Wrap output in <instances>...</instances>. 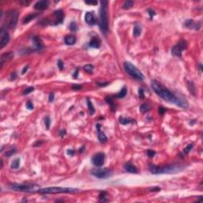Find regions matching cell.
I'll list each match as a JSON object with an SVG mask.
<instances>
[{
    "label": "cell",
    "mask_w": 203,
    "mask_h": 203,
    "mask_svg": "<svg viewBox=\"0 0 203 203\" xmlns=\"http://www.w3.org/2000/svg\"><path fill=\"white\" fill-rule=\"evenodd\" d=\"M166 112V109L163 107H159V114L160 115H163L164 113Z\"/></svg>",
    "instance_id": "45"
},
{
    "label": "cell",
    "mask_w": 203,
    "mask_h": 203,
    "mask_svg": "<svg viewBox=\"0 0 203 203\" xmlns=\"http://www.w3.org/2000/svg\"><path fill=\"white\" fill-rule=\"evenodd\" d=\"M53 100H54V94L53 93H50L49 96V102H53Z\"/></svg>",
    "instance_id": "47"
},
{
    "label": "cell",
    "mask_w": 203,
    "mask_h": 203,
    "mask_svg": "<svg viewBox=\"0 0 203 203\" xmlns=\"http://www.w3.org/2000/svg\"><path fill=\"white\" fill-rule=\"evenodd\" d=\"M26 107H27L29 110H33L34 109V104H33V102L31 101H28L27 102H26Z\"/></svg>",
    "instance_id": "42"
},
{
    "label": "cell",
    "mask_w": 203,
    "mask_h": 203,
    "mask_svg": "<svg viewBox=\"0 0 203 203\" xmlns=\"http://www.w3.org/2000/svg\"><path fill=\"white\" fill-rule=\"evenodd\" d=\"M134 5V2L133 1H130V0H127L125 3H124L123 6H122V8L125 9V10H128V9H130L132 8Z\"/></svg>",
    "instance_id": "28"
},
{
    "label": "cell",
    "mask_w": 203,
    "mask_h": 203,
    "mask_svg": "<svg viewBox=\"0 0 203 203\" xmlns=\"http://www.w3.org/2000/svg\"><path fill=\"white\" fill-rule=\"evenodd\" d=\"M78 191V189L68 188V187H47L44 189H40L37 191L40 194H73Z\"/></svg>",
    "instance_id": "4"
},
{
    "label": "cell",
    "mask_w": 203,
    "mask_h": 203,
    "mask_svg": "<svg viewBox=\"0 0 203 203\" xmlns=\"http://www.w3.org/2000/svg\"><path fill=\"white\" fill-rule=\"evenodd\" d=\"M20 164H21V159L20 158H16L15 160H14L12 161L10 167H11V169L16 170V169H18L19 168V167H20Z\"/></svg>",
    "instance_id": "25"
},
{
    "label": "cell",
    "mask_w": 203,
    "mask_h": 203,
    "mask_svg": "<svg viewBox=\"0 0 203 203\" xmlns=\"http://www.w3.org/2000/svg\"><path fill=\"white\" fill-rule=\"evenodd\" d=\"M20 3L25 6H27L30 4V2L29 1H26V0H22V1H20Z\"/></svg>",
    "instance_id": "46"
},
{
    "label": "cell",
    "mask_w": 203,
    "mask_h": 203,
    "mask_svg": "<svg viewBox=\"0 0 203 203\" xmlns=\"http://www.w3.org/2000/svg\"><path fill=\"white\" fill-rule=\"evenodd\" d=\"M119 122L121 124V125H129L130 123H133L134 120L133 119H129V118H126V117H119Z\"/></svg>",
    "instance_id": "27"
},
{
    "label": "cell",
    "mask_w": 203,
    "mask_h": 203,
    "mask_svg": "<svg viewBox=\"0 0 203 203\" xmlns=\"http://www.w3.org/2000/svg\"><path fill=\"white\" fill-rule=\"evenodd\" d=\"M127 95V87H123L121 90H120V92L119 93H117L116 95V98H117V99H124Z\"/></svg>",
    "instance_id": "24"
},
{
    "label": "cell",
    "mask_w": 203,
    "mask_h": 203,
    "mask_svg": "<svg viewBox=\"0 0 203 203\" xmlns=\"http://www.w3.org/2000/svg\"><path fill=\"white\" fill-rule=\"evenodd\" d=\"M91 175L99 179H106L112 175V171L106 168H97L91 171Z\"/></svg>",
    "instance_id": "8"
},
{
    "label": "cell",
    "mask_w": 203,
    "mask_h": 203,
    "mask_svg": "<svg viewBox=\"0 0 203 203\" xmlns=\"http://www.w3.org/2000/svg\"><path fill=\"white\" fill-rule=\"evenodd\" d=\"M69 29L71 32H76L78 30V25L75 22H71L69 26Z\"/></svg>",
    "instance_id": "35"
},
{
    "label": "cell",
    "mask_w": 203,
    "mask_h": 203,
    "mask_svg": "<svg viewBox=\"0 0 203 203\" xmlns=\"http://www.w3.org/2000/svg\"><path fill=\"white\" fill-rule=\"evenodd\" d=\"M16 152V149L15 148H11L10 150H9L8 152H6V156H7V157H10L11 155H13L14 154H15Z\"/></svg>",
    "instance_id": "38"
},
{
    "label": "cell",
    "mask_w": 203,
    "mask_h": 203,
    "mask_svg": "<svg viewBox=\"0 0 203 203\" xmlns=\"http://www.w3.org/2000/svg\"><path fill=\"white\" fill-rule=\"evenodd\" d=\"M151 87L154 90V92L160 98H161L162 99L168 102L173 103L176 105V106L183 109H186L189 106L188 102L185 99H183L181 96H177L175 94L171 92L169 89H167L166 87L162 85L159 81L155 80H152Z\"/></svg>",
    "instance_id": "1"
},
{
    "label": "cell",
    "mask_w": 203,
    "mask_h": 203,
    "mask_svg": "<svg viewBox=\"0 0 203 203\" xmlns=\"http://www.w3.org/2000/svg\"><path fill=\"white\" fill-rule=\"evenodd\" d=\"M83 70L86 71L87 73L92 74L94 70H95V68H94L93 65H91V64H87V65H85V66H84Z\"/></svg>",
    "instance_id": "31"
},
{
    "label": "cell",
    "mask_w": 203,
    "mask_h": 203,
    "mask_svg": "<svg viewBox=\"0 0 203 203\" xmlns=\"http://www.w3.org/2000/svg\"><path fill=\"white\" fill-rule=\"evenodd\" d=\"M184 168L179 164H172V165H167L164 167H158L154 164L149 165L148 169L151 171L152 174L157 175V174H171V173H175L181 171Z\"/></svg>",
    "instance_id": "3"
},
{
    "label": "cell",
    "mask_w": 203,
    "mask_h": 203,
    "mask_svg": "<svg viewBox=\"0 0 203 203\" xmlns=\"http://www.w3.org/2000/svg\"><path fill=\"white\" fill-rule=\"evenodd\" d=\"M49 2L48 0H41L38 1L34 5V9L37 10H44L49 7Z\"/></svg>",
    "instance_id": "15"
},
{
    "label": "cell",
    "mask_w": 203,
    "mask_h": 203,
    "mask_svg": "<svg viewBox=\"0 0 203 203\" xmlns=\"http://www.w3.org/2000/svg\"><path fill=\"white\" fill-rule=\"evenodd\" d=\"M44 125H45V127H46L47 129H49V126H50V124H51V119L49 118V116H46L44 117Z\"/></svg>",
    "instance_id": "36"
},
{
    "label": "cell",
    "mask_w": 203,
    "mask_h": 203,
    "mask_svg": "<svg viewBox=\"0 0 203 203\" xmlns=\"http://www.w3.org/2000/svg\"><path fill=\"white\" fill-rule=\"evenodd\" d=\"M13 58H14V52H5V53L2 54L1 57H0V68H3V65L7 62L10 61Z\"/></svg>",
    "instance_id": "13"
},
{
    "label": "cell",
    "mask_w": 203,
    "mask_h": 203,
    "mask_svg": "<svg viewBox=\"0 0 203 203\" xmlns=\"http://www.w3.org/2000/svg\"><path fill=\"white\" fill-rule=\"evenodd\" d=\"M9 188L13 191L29 193L38 191L40 190V187L35 184H19V183H12L9 186Z\"/></svg>",
    "instance_id": "6"
},
{
    "label": "cell",
    "mask_w": 203,
    "mask_h": 203,
    "mask_svg": "<svg viewBox=\"0 0 203 203\" xmlns=\"http://www.w3.org/2000/svg\"><path fill=\"white\" fill-rule=\"evenodd\" d=\"M1 34H2V37H1V41H0V49H3L6 45H7L8 43L10 42V36L9 34V33L6 31V29L3 26H2L1 28Z\"/></svg>",
    "instance_id": "12"
},
{
    "label": "cell",
    "mask_w": 203,
    "mask_h": 203,
    "mask_svg": "<svg viewBox=\"0 0 203 203\" xmlns=\"http://www.w3.org/2000/svg\"><path fill=\"white\" fill-rule=\"evenodd\" d=\"M81 88H82V86L79 84H74L72 85V87H71V89L72 90H80Z\"/></svg>",
    "instance_id": "44"
},
{
    "label": "cell",
    "mask_w": 203,
    "mask_h": 203,
    "mask_svg": "<svg viewBox=\"0 0 203 203\" xmlns=\"http://www.w3.org/2000/svg\"><path fill=\"white\" fill-rule=\"evenodd\" d=\"M105 100H106V103L110 105V109L112 111H114L116 110V104L114 103V101L113 99V98L111 96H107L105 98Z\"/></svg>",
    "instance_id": "22"
},
{
    "label": "cell",
    "mask_w": 203,
    "mask_h": 203,
    "mask_svg": "<svg viewBox=\"0 0 203 203\" xmlns=\"http://www.w3.org/2000/svg\"><path fill=\"white\" fill-rule=\"evenodd\" d=\"M57 65L59 67V69L60 70H62L64 68V62L61 60H58L57 61Z\"/></svg>",
    "instance_id": "43"
},
{
    "label": "cell",
    "mask_w": 203,
    "mask_h": 203,
    "mask_svg": "<svg viewBox=\"0 0 203 203\" xmlns=\"http://www.w3.org/2000/svg\"><path fill=\"white\" fill-rule=\"evenodd\" d=\"M96 126H97V130H98V138H99V141L102 143H106L108 139H107V136L100 130L101 125L100 124H97Z\"/></svg>",
    "instance_id": "16"
},
{
    "label": "cell",
    "mask_w": 203,
    "mask_h": 203,
    "mask_svg": "<svg viewBox=\"0 0 203 203\" xmlns=\"http://www.w3.org/2000/svg\"><path fill=\"white\" fill-rule=\"evenodd\" d=\"M99 8V25L103 34H106L109 30V20H108V2L102 1Z\"/></svg>",
    "instance_id": "2"
},
{
    "label": "cell",
    "mask_w": 203,
    "mask_h": 203,
    "mask_svg": "<svg viewBox=\"0 0 203 203\" xmlns=\"http://www.w3.org/2000/svg\"><path fill=\"white\" fill-rule=\"evenodd\" d=\"M84 149H85V147H84V146H83V147H82V148L80 149V153L83 152H84Z\"/></svg>",
    "instance_id": "57"
},
{
    "label": "cell",
    "mask_w": 203,
    "mask_h": 203,
    "mask_svg": "<svg viewBox=\"0 0 203 203\" xmlns=\"http://www.w3.org/2000/svg\"><path fill=\"white\" fill-rule=\"evenodd\" d=\"M187 87L189 88V91H190V92H191L194 96H195V95H196V89H195V87H194V83L192 82H188Z\"/></svg>",
    "instance_id": "30"
},
{
    "label": "cell",
    "mask_w": 203,
    "mask_h": 203,
    "mask_svg": "<svg viewBox=\"0 0 203 203\" xmlns=\"http://www.w3.org/2000/svg\"><path fill=\"white\" fill-rule=\"evenodd\" d=\"M107 197H108V194L106 191H102L99 194V199H100V201H107Z\"/></svg>",
    "instance_id": "33"
},
{
    "label": "cell",
    "mask_w": 203,
    "mask_h": 203,
    "mask_svg": "<svg viewBox=\"0 0 203 203\" xmlns=\"http://www.w3.org/2000/svg\"><path fill=\"white\" fill-rule=\"evenodd\" d=\"M37 16V14H28L27 16H25L23 19L22 21V23L23 24H28L29 22H30L32 20H34V19Z\"/></svg>",
    "instance_id": "23"
},
{
    "label": "cell",
    "mask_w": 203,
    "mask_h": 203,
    "mask_svg": "<svg viewBox=\"0 0 203 203\" xmlns=\"http://www.w3.org/2000/svg\"><path fill=\"white\" fill-rule=\"evenodd\" d=\"M3 160H1V168H3Z\"/></svg>",
    "instance_id": "59"
},
{
    "label": "cell",
    "mask_w": 203,
    "mask_h": 203,
    "mask_svg": "<svg viewBox=\"0 0 203 203\" xmlns=\"http://www.w3.org/2000/svg\"><path fill=\"white\" fill-rule=\"evenodd\" d=\"M141 32H142V29L140 27V25H136L134 26V28H133V36L135 37H138L140 36L141 34Z\"/></svg>",
    "instance_id": "26"
},
{
    "label": "cell",
    "mask_w": 203,
    "mask_h": 203,
    "mask_svg": "<svg viewBox=\"0 0 203 203\" xmlns=\"http://www.w3.org/2000/svg\"><path fill=\"white\" fill-rule=\"evenodd\" d=\"M100 44H101V41L100 40L98 37H92V39L90 40V43H89V46L91 47V48H95V49H98L100 47Z\"/></svg>",
    "instance_id": "20"
},
{
    "label": "cell",
    "mask_w": 203,
    "mask_h": 203,
    "mask_svg": "<svg viewBox=\"0 0 203 203\" xmlns=\"http://www.w3.org/2000/svg\"><path fill=\"white\" fill-rule=\"evenodd\" d=\"M6 26H3L6 29H14L18 23V13L15 10H10L6 13Z\"/></svg>",
    "instance_id": "7"
},
{
    "label": "cell",
    "mask_w": 203,
    "mask_h": 203,
    "mask_svg": "<svg viewBox=\"0 0 203 203\" xmlns=\"http://www.w3.org/2000/svg\"><path fill=\"white\" fill-rule=\"evenodd\" d=\"M151 190V191H160V188L158 187V186H155V187H152L150 189Z\"/></svg>",
    "instance_id": "51"
},
{
    "label": "cell",
    "mask_w": 203,
    "mask_h": 203,
    "mask_svg": "<svg viewBox=\"0 0 203 203\" xmlns=\"http://www.w3.org/2000/svg\"><path fill=\"white\" fill-rule=\"evenodd\" d=\"M43 142L42 141H37L34 144V147H37V146H40Z\"/></svg>",
    "instance_id": "53"
},
{
    "label": "cell",
    "mask_w": 203,
    "mask_h": 203,
    "mask_svg": "<svg viewBox=\"0 0 203 203\" xmlns=\"http://www.w3.org/2000/svg\"><path fill=\"white\" fill-rule=\"evenodd\" d=\"M87 106H88V110H89V112H90V115H93L94 113H95V108H94V106H93V104L92 102H91L90 99H87Z\"/></svg>",
    "instance_id": "29"
},
{
    "label": "cell",
    "mask_w": 203,
    "mask_h": 203,
    "mask_svg": "<svg viewBox=\"0 0 203 203\" xmlns=\"http://www.w3.org/2000/svg\"><path fill=\"white\" fill-rule=\"evenodd\" d=\"M147 155H148V157H150V158H152V157H153V156L155 155V152L154 151V150L148 149V151H147Z\"/></svg>",
    "instance_id": "40"
},
{
    "label": "cell",
    "mask_w": 203,
    "mask_h": 203,
    "mask_svg": "<svg viewBox=\"0 0 203 203\" xmlns=\"http://www.w3.org/2000/svg\"><path fill=\"white\" fill-rule=\"evenodd\" d=\"M33 42H34V47L36 50H41L44 47L43 42L41 40L40 37H33Z\"/></svg>",
    "instance_id": "17"
},
{
    "label": "cell",
    "mask_w": 203,
    "mask_h": 203,
    "mask_svg": "<svg viewBox=\"0 0 203 203\" xmlns=\"http://www.w3.org/2000/svg\"><path fill=\"white\" fill-rule=\"evenodd\" d=\"M184 25H185L186 27L188 28V29H193V28H194L195 29H198L197 25L198 26V27H200V26H201L200 25V23H197V24H196L194 22V21L192 20V19H188V20H186L185 22Z\"/></svg>",
    "instance_id": "19"
},
{
    "label": "cell",
    "mask_w": 203,
    "mask_h": 203,
    "mask_svg": "<svg viewBox=\"0 0 203 203\" xmlns=\"http://www.w3.org/2000/svg\"><path fill=\"white\" fill-rule=\"evenodd\" d=\"M138 94H139V97H140V99H145V92H144V90L142 87H140L139 90H138Z\"/></svg>",
    "instance_id": "39"
},
{
    "label": "cell",
    "mask_w": 203,
    "mask_h": 203,
    "mask_svg": "<svg viewBox=\"0 0 203 203\" xmlns=\"http://www.w3.org/2000/svg\"><path fill=\"white\" fill-rule=\"evenodd\" d=\"M64 11L60 9L56 10L53 12V20L51 22L52 25H58L64 22Z\"/></svg>",
    "instance_id": "10"
},
{
    "label": "cell",
    "mask_w": 203,
    "mask_h": 203,
    "mask_svg": "<svg viewBox=\"0 0 203 203\" xmlns=\"http://www.w3.org/2000/svg\"><path fill=\"white\" fill-rule=\"evenodd\" d=\"M85 3L87 4V5H97L98 4V2L97 1H85Z\"/></svg>",
    "instance_id": "48"
},
{
    "label": "cell",
    "mask_w": 203,
    "mask_h": 203,
    "mask_svg": "<svg viewBox=\"0 0 203 203\" xmlns=\"http://www.w3.org/2000/svg\"><path fill=\"white\" fill-rule=\"evenodd\" d=\"M16 76H17L16 73H15V72H14V73H13V74L11 75V77H10V80H14L15 79H16Z\"/></svg>",
    "instance_id": "55"
},
{
    "label": "cell",
    "mask_w": 203,
    "mask_h": 203,
    "mask_svg": "<svg viewBox=\"0 0 203 203\" xmlns=\"http://www.w3.org/2000/svg\"><path fill=\"white\" fill-rule=\"evenodd\" d=\"M193 147H194V145L193 144H189V145L183 149V151H182V154L183 155H186V154H188L190 152H191V150L193 148Z\"/></svg>",
    "instance_id": "34"
},
{
    "label": "cell",
    "mask_w": 203,
    "mask_h": 203,
    "mask_svg": "<svg viewBox=\"0 0 203 203\" xmlns=\"http://www.w3.org/2000/svg\"><path fill=\"white\" fill-rule=\"evenodd\" d=\"M65 134H66V131H65V129H62L60 132V136L61 137H64L65 136Z\"/></svg>",
    "instance_id": "52"
},
{
    "label": "cell",
    "mask_w": 203,
    "mask_h": 203,
    "mask_svg": "<svg viewBox=\"0 0 203 203\" xmlns=\"http://www.w3.org/2000/svg\"><path fill=\"white\" fill-rule=\"evenodd\" d=\"M85 22L89 25H95L97 24V19L93 12H87L85 14Z\"/></svg>",
    "instance_id": "14"
},
{
    "label": "cell",
    "mask_w": 203,
    "mask_h": 203,
    "mask_svg": "<svg viewBox=\"0 0 203 203\" xmlns=\"http://www.w3.org/2000/svg\"><path fill=\"white\" fill-rule=\"evenodd\" d=\"M78 74H79V69H77L76 71H75L74 74L72 75H73V78H74V79H77V78H78Z\"/></svg>",
    "instance_id": "54"
},
{
    "label": "cell",
    "mask_w": 203,
    "mask_h": 203,
    "mask_svg": "<svg viewBox=\"0 0 203 203\" xmlns=\"http://www.w3.org/2000/svg\"><path fill=\"white\" fill-rule=\"evenodd\" d=\"M96 84H97V85H99V86L100 87H106V85H108V84H109V83H108V82H106L105 83H100L99 82H96Z\"/></svg>",
    "instance_id": "49"
},
{
    "label": "cell",
    "mask_w": 203,
    "mask_h": 203,
    "mask_svg": "<svg viewBox=\"0 0 203 203\" xmlns=\"http://www.w3.org/2000/svg\"><path fill=\"white\" fill-rule=\"evenodd\" d=\"M28 68H29V65H26V66L23 68V71H22V74L23 75V74H25L26 71H27V69H28Z\"/></svg>",
    "instance_id": "56"
},
{
    "label": "cell",
    "mask_w": 203,
    "mask_h": 203,
    "mask_svg": "<svg viewBox=\"0 0 203 203\" xmlns=\"http://www.w3.org/2000/svg\"><path fill=\"white\" fill-rule=\"evenodd\" d=\"M67 152H68V155H71V156L74 155V154H75L74 150H72V149H68Z\"/></svg>",
    "instance_id": "50"
},
{
    "label": "cell",
    "mask_w": 203,
    "mask_h": 203,
    "mask_svg": "<svg viewBox=\"0 0 203 203\" xmlns=\"http://www.w3.org/2000/svg\"><path fill=\"white\" fill-rule=\"evenodd\" d=\"M124 68H125L126 71L131 77L136 79L137 80H145V76H144L143 73L130 62H127V61L124 62Z\"/></svg>",
    "instance_id": "5"
},
{
    "label": "cell",
    "mask_w": 203,
    "mask_h": 203,
    "mask_svg": "<svg viewBox=\"0 0 203 203\" xmlns=\"http://www.w3.org/2000/svg\"><path fill=\"white\" fill-rule=\"evenodd\" d=\"M187 48V42L184 40H181L176 44L171 49V53L174 56L181 57L182 52Z\"/></svg>",
    "instance_id": "9"
},
{
    "label": "cell",
    "mask_w": 203,
    "mask_h": 203,
    "mask_svg": "<svg viewBox=\"0 0 203 203\" xmlns=\"http://www.w3.org/2000/svg\"><path fill=\"white\" fill-rule=\"evenodd\" d=\"M148 14H149V16H150V19H152L153 18V17L155 15V12L152 10V9H148Z\"/></svg>",
    "instance_id": "41"
},
{
    "label": "cell",
    "mask_w": 203,
    "mask_h": 203,
    "mask_svg": "<svg viewBox=\"0 0 203 203\" xmlns=\"http://www.w3.org/2000/svg\"><path fill=\"white\" fill-rule=\"evenodd\" d=\"M199 71H201V72L202 71V64H199Z\"/></svg>",
    "instance_id": "58"
},
{
    "label": "cell",
    "mask_w": 203,
    "mask_h": 203,
    "mask_svg": "<svg viewBox=\"0 0 203 203\" xmlns=\"http://www.w3.org/2000/svg\"><path fill=\"white\" fill-rule=\"evenodd\" d=\"M76 41V38L72 35H68L64 37V42L68 45H73Z\"/></svg>",
    "instance_id": "21"
},
{
    "label": "cell",
    "mask_w": 203,
    "mask_h": 203,
    "mask_svg": "<svg viewBox=\"0 0 203 203\" xmlns=\"http://www.w3.org/2000/svg\"><path fill=\"white\" fill-rule=\"evenodd\" d=\"M124 169L126 170V171L127 172H129V173H134V174H136L137 172H138V170H137V168L133 165L131 163H127L125 164V166H124Z\"/></svg>",
    "instance_id": "18"
},
{
    "label": "cell",
    "mask_w": 203,
    "mask_h": 203,
    "mask_svg": "<svg viewBox=\"0 0 203 203\" xmlns=\"http://www.w3.org/2000/svg\"><path fill=\"white\" fill-rule=\"evenodd\" d=\"M105 159H106V156L103 152H98L93 155L92 159H91V163L97 167H102L105 163Z\"/></svg>",
    "instance_id": "11"
},
{
    "label": "cell",
    "mask_w": 203,
    "mask_h": 203,
    "mask_svg": "<svg viewBox=\"0 0 203 203\" xmlns=\"http://www.w3.org/2000/svg\"><path fill=\"white\" fill-rule=\"evenodd\" d=\"M140 111L143 113H146V112H148L149 110H151V106H149L148 103H144L140 106Z\"/></svg>",
    "instance_id": "32"
},
{
    "label": "cell",
    "mask_w": 203,
    "mask_h": 203,
    "mask_svg": "<svg viewBox=\"0 0 203 203\" xmlns=\"http://www.w3.org/2000/svg\"><path fill=\"white\" fill-rule=\"evenodd\" d=\"M34 90V87H28V88H26L23 92H22V95H29V93H31V92H33V91Z\"/></svg>",
    "instance_id": "37"
}]
</instances>
